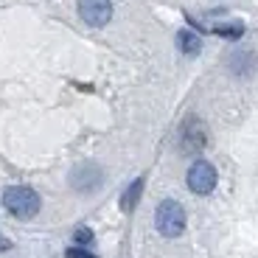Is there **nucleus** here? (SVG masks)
<instances>
[{
	"mask_svg": "<svg viewBox=\"0 0 258 258\" xmlns=\"http://www.w3.org/2000/svg\"><path fill=\"white\" fill-rule=\"evenodd\" d=\"M9 247H12V241H9V239H3V236H0V250H9Z\"/></svg>",
	"mask_w": 258,
	"mask_h": 258,
	"instance_id": "f8f14e48",
	"label": "nucleus"
},
{
	"mask_svg": "<svg viewBox=\"0 0 258 258\" xmlns=\"http://www.w3.org/2000/svg\"><path fill=\"white\" fill-rule=\"evenodd\" d=\"M141 191H143V180H135L132 185L126 188V194L121 197V208H123V211H132V208L138 205V197H141Z\"/></svg>",
	"mask_w": 258,
	"mask_h": 258,
	"instance_id": "1a4fd4ad",
	"label": "nucleus"
},
{
	"mask_svg": "<svg viewBox=\"0 0 258 258\" xmlns=\"http://www.w3.org/2000/svg\"><path fill=\"white\" fill-rule=\"evenodd\" d=\"M188 188L194 194H211L216 188V168L208 160H197L188 168Z\"/></svg>",
	"mask_w": 258,
	"mask_h": 258,
	"instance_id": "7ed1b4c3",
	"label": "nucleus"
},
{
	"mask_svg": "<svg viewBox=\"0 0 258 258\" xmlns=\"http://www.w3.org/2000/svg\"><path fill=\"white\" fill-rule=\"evenodd\" d=\"M3 205L17 219H31L39 213V197L37 191H31L26 185H12L3 191Z\"/></svg>",
	"mask_w": 258,
	"mask_h": 258,
	"instance_id": "f257e3e1",
	"label": "nucleus"
},
{
	"mask_svg": "<svg viewBox=\"0 0 258 258\" xmlns=\"http://www.w3.org/2000/svg\"><path fill=\"white\" fill-rule=\"evenodd\" d=\"M227 62H230V71L236 73V76H247V73L255 68V56L247 53V51H233Z\"/></svg>",
	"mask_w": 258,
	"mask_h": 258,
	"instance_id": "0eeeda50",
	"label": "nucleus"
},
{
	"mask_svg": "<svg viewBox=\"0 0 258 258\" xmlns=\"http://www.w3.org/2000/svg\"><path fill=\"white\" fill-rule=\"evenodd\" d=\"M79 14H82V20L87 26L101 28L112 17V3L110 0H79Z\"/></svg>",
	"mask_w": 258,
	"mask_h": 258,
	"instance_id": "20e7f679",
	"label": "nucleus"
},
{
	"mask_svg": "<svg viewBox=\"0 0 258 258\" xmlns=\"http://www.w3.org/2000/svg\"><path fill=\"white\" fill-rule=\"evenodd\" d=\"M73 241H76L79 247H87V244L93 241V233L87 230V227H79V230L73 233Z\"/></svg>",
	"mask_w": 258,
	"mask_h": 258,
	"instance_id": "9d476101",
	"label": "nucleus"
},
{
	"mask_svg": "<svg viewBox=\"0 0 258 258\" xmlns=\"http://www.w3.org/2000/svg\"><path fill=\"white\" fill-rule=\"evenodd\" d=\"M155 225L163 236H168V239L180 236V233L185 230V211H182V205L174 200H163L155 211Z\"/></svg>",
	"mask_w": 258,
	"mask_h": 258,
	"instance_id": "f03ea898",
	"label": "nucleus"
},
{
	"mask_svg": "<svg viewBox=\"0 0 258 258\" xmlns=\"http://www.w3.org/2000/svg\"><path fill=\"white\" fill-rule=\"evenodd\" d=\"M177 45H180L182 53H188V56H197V53H200V48H202V42H200V37H197V34L180 31V34H177Z\"/></svg>",
	"mask_w": 258,
	"mask_h": 258,
	"instance_id": "6e6552de",
	"label": "nucleus"
},
{
	"mask_svg": "<svg viewBox=\"0 0 258 258\" xmlns=\"http://www.w3.org/2000/svg\"><path fill=\"white\" fill-rule=\"evenodd\" d=\"M71 185L76 188V191H82V194L96 191V188L101 185V171H98L96 166H82V168H76V171H73V177H71Z\"/></svg>",
	"mask_w": 258,
	"mask_h": 258,
	"instance_id": "423d86ee",
	"label": "nucleus"
},
{
	"mask_svg": "<svg viewBox=\"0 0 258 258\" xmlns=\"http://www.w3.org/2000/svg\"><path fill=\"white\" fill-rule=\"evenodd\" d=\"M64 255H68V258H96L90 250H84V247H71Z\"/></svg>",
	"mask_w": 258,
	"mask_h": 258,
	"instance_id": "9b49d317",
	"label": "nucleus"
},
{
	"mask_svg": "<svg viewBox=\"0 0 258 258\" xmlns=\"http://www.w3.org/2000/svg\"><path fill=\"white\" fill-rule=\"evenodd\" d=\"M205 126H202L197 118H188L185 126H182V138H180V146L185 149L188 155H197V152H202L205 149Z\"/></svg>",
	"mask_w": 258,
	"mask_h": 258,
	"instance_id": "39448f33",
	"label": "nucleus"
}]
</instances>
